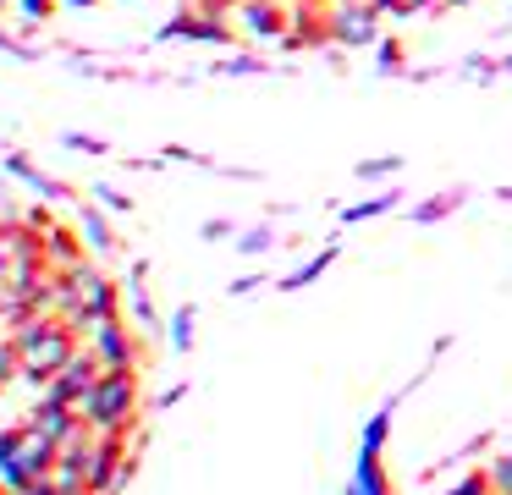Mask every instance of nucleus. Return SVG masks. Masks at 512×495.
Masks as SVG:
<instances>
[{
    "instance_id": "25",
    "label": "nucleus",
    "mask_w": 512,
    "mask_h": 495,
    "mask_svg": "<svg viewBox=\"0 0 512 495\" xmlns=\"http://www.w3.org/2000/svg\"><path fill=\"white\" fill-rule=\"evenodd\" d=\"M89 193H94V204H105L111 215H133V193H122V187H111V182H94Z\"/></svg>"
},
{
    "instance_id": "37",
    "label": "nucleus",
    "mask_w": 512,
    "mask_h": 495,
    "mask_svg": "<svg viewBox=\"0 0 512 495\" xmlns=\"http://www.w3.org/2000/svg\"><path fill=\"white\" fill-rule=\"evenodd\" d=\"M441 6H446V11H457V6H468V0H441Z\"/></svg>"
},
{
    "instance_id": "35",
    "label": "nucleus",
    "mask_w": 512,
    "mask_h": 495,
    "mask_svg": "<svg viewBox=\"0 0 512 495\" xmlns=\"http://www.w3.org/2000/svg\"><path fill=\"white\" fill-rule=\"evenodd\" d=\"M61 6H72V11H94L100 0H61Z\"/></svg>"
},
{
    "instance_id": "17",
    "label": "nucleus",
    "mask_w": 512,
    "mask_h": 495,
    "mask_svg": "<svg viewBox=\"0 0 512 495\" xmlns=\"http://www.w3.org/2000/svg\"><path fill=\"white\" fill-rule=\"evenodd\" d=\"M83 248H89V242H83V231H61V226L45 231V259H56L61 270H78Z\"/></svg>"
},
{
    "instance_id": "29",
    "label": "nucleus",
    "mask_w": 512,
    "mask_h": 495,
    "mask_svg": "<svg viewBox=\"0 0 512 495\" xmlns=\"http://www.w3.org/2000/svg\"><path fill=\"white\" fill-rule=\"evenodd\" d=\"M441 495H496V490H490V473H468V479H457L452 490H441Z\"/></svg>"
},
{
    "instance_id": "6",
    "label": "nucleus",
    "mask_w": 512,
    "mask_h": 495,
    "mask_svg": "<svg viewBox=\"0 0 512 495\" xmlns=\"http://www.w3.org/2000/svg\"><path fill=\"white\" fill-rule=\"evenodd\" d=\"M89 347H94V358H100L105 369H138V341H133V330L122 325V314L100 319V325L89 330Z\"/></svg>"
},
{
    "instance_id": "21",
    "label": "nucleus",
    "mask_w": 512,
    "mask_h": 495,
    "mask_svg": "<svg viewBox=\"0 0 512 495\" xmlns=\"http://www.w3.org/2000/svg\"><path fill=\"white\" fill-rule=\"evenodd\" d=\"M210 72H215V77H265V72H276V66L259 61V55H221Z\"/></svg>"
},
{
    "instance_id": "36",
    "label": "nucleus",
    "mask_w": 512,
    "mask_h": 495,
    "mask_svg": "<svg viewBox=\"0 0 512 495\" xmlns=\"http://www.w3.org/2000/svg\"><path fill=\"white\" fill-rule=\"evenodd\" d=\"M496 198H501V204H512V187H496Z\"/></svg>"
},
{
    "instance_id": "8",
    "label": "nucleus",
    "mask_w": 512,
    "mask_h": 495,
    "mask_svg": "<svg viewBox=\"0 0 512 495\" xmlns=\"http://www.w3.org/2000/svg\"><path fill=\"white\" fill-rule=\"evenodd\" d=\"M23 424H28V429H39V435H50V440H72V435L83 429V413H78L72 402H61L56 391H45L34 407H28Z\"/></svg>"
},
{
    "instance_id": "3",
    "label": "nucleus",
    "mask_w": 512,
    "mask_h": 495,
    "mask_svg": "<svg viewBox=\"0 0 512 495\" xmlns=\"http://www.w3.org/2000/svg\"><path fill=\"white\" fill-rule=\"evenodd\" d=\"M160 44L171 39H193V44H215V50H226L232 44V22L221 17V11H177L171 22H160L155 28Z\"/></svg>"
},
{
    "instance_id": "1",
    "label": "nucleus",
    "mask_w": 512,
    "mask_h": 495,
    "mask_svg": "<svg viewBox=\"0 0 512 495\" xmlns=\"http://www.w3.org/2000/svg\"><path fill=\"white\" fill-rule=\"evenodd\" d=\"M138 402H144V396H138V369H105L100 385L83 396L78 413L94 435H133Z\"/></svg>"
},
{
    "instance_id": "28",
    "label": "nucleus",
    "mask_w": 512,
    "mask_h": 495,
    "mask_svg": "<svg viewBox=\"0 0 512 495\" xmlns=\"http://www.w3.org/2000/svg\"><path fill=\"white\" fill-rule=\"evenodd\" d=\"M0 55H12V61H39V50L28 39H17V33L0 28Z\"/></svg>"
},
{
    "instance_id": "7",
    "label": "nucleus",
    "mask_w": 512,
    "mask_h": 495,
    "mask_svg": "<svg viewBox=\"0 0 512 495\" xmlns=\"http://www.w3.org/2000/svg\"><path fill=\"white\" fill-rule=\"evenodd\" d=\"M122 286L111 281V275H100V270H83V319H78V336L83 330H94L100 319H116L122 314Z\"/></svg>"
},
{
    "instance_id": "16",
    "label": "nucleus",
    "mask_w": 512,
    "mask_h": 495,
    "mask_svg": "<svg viewBox=\"0 0 512 495\" xmlns=\"http://www.w3.org/2000/svg\"><path fill=\"white\" fill-rule=\"evenodd\" d=\"M397 204H402V193H397V187H386V193H375V198H358V204H342L336 215H342V226H364V220L391 215Z\"/></svg>"
},
{
    "instance_id": "19",
    "label": "nucleus",
    "mask_w": 512,
    "mask_h": 495,
    "mask_svg": "<svg viewBox=\"0 0 512 495\" xmlns=\"http://www.w3.org/2000/svg\"><path fill=\"white\" fill-rule=\"evenodd\" d=\"M193 325H199V308L177 303V314H171V325H166V341H171L177 358H188V352H193Z\"/></svg>"
},
{
    "instance_id": "20",
    "label": "nucleus",
    "mask_w": 512,
    "mask_h": 495,
    "mask_svg": "<svg viewBox=\"0 0 512 495\" xmlns=\"http://www.w3.org/2000/svg\"><path fill=\"white\" fill-rule=\"evenodd\" d=\"M270 248H276V226H270V220L237 231V253H243V259H265Z\"/></svg>"
},
{
    "instance_id": "4",
    "label": "nucleus",
    "mask_w": 512,
    "mask_h": 495,
    "mask_svg": "<svg viewBox=\"0 0 512 495\" xmlns=\"http://www.w3.org/2000/svg\"><path fill=\"white\" fill-rule=\"evenodd\" d=\"M100 374H105V363L94 358V347H78V352H72V358L56 369V380H50V391H56L61 402L83 407V396H89L94 385H100Z\"/></svg>"
},
{
    "instance_id": "22",
    "label": "nucleus",
    "mask_w": 512,
    "mask_h": 495,
    "mask_svg": "<svg viewBox=\"0 0 512 495\" xmlns=\"http://www.w3.org/2000/svg\"><path fill=\"white\" fill-rule=\"evenodd\" d=\"M402 66H408L402 39H386V33H380V39H375V72L380 77H402Z\"/></svg>"
},
{
    "instance_id": "9",
    "label": "nucleus",
    "mask_w": 512,
    "mask_h": 495,
    "mask_svg": "<svg viewBox=\"0 0 512 495\" xmlns=\"http://www.w3.org/2000/svg\"><path fill=\"white\" fill-rule=\"evenodd\" d=\"M0 171H6V176H17V182H23L28 193L50 198V204H72V198H78V187H67V182H61V176L39 171V165L28 160L23 149H12V154H6V160H0Z\"/></svg>"
},
{
    "instance_id": "27",
    "label": "nucleus",
    "mask_w": 512,
    "mask_h": 495,
    "mask_svg": "<svg viewBox=\"0 0 512 495\" xmlns=\"http://www.w3.org/2000/svg\"><path fill=\"white\" fill-rule=\"evenodd\" d=\"M490 490H496V495H512V451H501V457L490 462Z\"/></svg>"
},
{
    "instance_id": "5",
    "label": "nucleus",
    "mask_w": 512,
    "mask_h": 495,
    "mask_svg": "<svg viewBox=\"0 0 512 495\" xmlns=\"http://www.w3.org/2000/svg\"><path fill=\"white\" fill-rule=\"evenodd\" d=\"M237 28L254 44H281L292 22H287V6H281V0H237Z\"/></svg>"
},
{
    "instance_id": "12",
    "label": "nucleus",
    "mask_w": 512,
    "mask_h": 495,
    "mask_svg": "<svg viewBox=\"0 0 512 495\" xmlns=\"http://www.w3.org/2000/svg\"><path fill=\"white\" fill-rule=\"evenodd\" d=\"M56 457H61V440L39 435V429H28V435H23V468H28V479H50V473H56Z\"/></svg>"
},
{
    "instance_id": "34",
    "label": "nucleus",
    "mask_w": 512,
    "mask_h": 495,
    "mask_svg": "<svg viewBox=\"0 0 512 495\" xmlns=\"http://www.w3.org/2000/svg\"><path fill=\"white\" fill-rule=\"evenodd\" d=\"M17 495H61V490H56V479H34V484H23Z\"/></svg>"
},
{
    "instance_id": "15",
    "label": "nucleus",
    "mask_w": 512,
    "mask_h": 495,
    "mask_svg": "<svg viewBox=\"0 0 512 495\" xmlns=\"http://www.w3.org/2000/svg\"><path fill=\"white\" fill-rule=\"evenodd\" d=\"M336 259H342V248L331 242V248H320L314 259H303L298 270H287V275H281V281H276V292H303V286H314V281H320V275L331 270Z\"/></svg>"
},
{
    "instance_id": "11",
    "label": "nucleus",
    "mask_w": 512,
    "mask_h": 495,
    "mask_svg": "<svg viewBox=\"0 0 512 495\" xmlns=\"http://www.w3.org/2000/svg\"><path fill=\"white\" fill-rule=\"evenodd\" d=\"M397 407H402V391L391 396L380 413H369L364 418V429H358V451H380L386 457V446H391V424H397Z\"/></svg>"
},
{
    "instance_id": "18",
    "label": "nucleus",
    "mask_w": 512,
    "mask_h": 495,
    "mask_svg": "<svg viewBox=\"0 0 512 495\" xmlns=\"http://www.w3.org/2000/svg\"><path fill=\"white\" fill-rule=\"evenodd\" d=\"M144 275H149V264L138 259V264H133V281H127L122 292H127V308H133V319H138V325H144V330H155V325H160V314H155V297H149Z\"/></svg>"
},
{
    "instance_id": "10",
    "label": "nucleus",
    "mask_w": 512,
    "mask_h": 495,
    "mask_svg": "<svg viewBox=\"0 0 512 495\" xmlns=\"http://www.w3.org/2000/svg\"><path fill=\"white\" fill-rule=\"evenodd\" d=\"M342 495H397V484H391V473H386V462H380V451H358L353 484H347Z\"/></svg>"
},
{
    "instance_id": "38",
    "label": "nucleus",
    "mask_w": 512,
    "mask_h": 495,
    "mask_svg": "<svg viewBox=\"0 0 512 495\" xmlns=\"http://www.w3.org/2000/svg\"><path fill=\"white\" fill-rule=\"evenodd\" d=\"M0 6H12V0H0Z\"/></svg>"
},
{
    "instance_id": "26",
    "label": "nucleus",
    "mask_w": 512,
    "mask_h": 495,
    "mask_svg": "<svg viewBox=\"0 0 512 495\" xmlns=\"http://www.w3.org/2000/svg\"><path fill=\"white\" fill-rule=\"evenodd\" d=\"M61 149H72V154H94V160H105V154H111V143L94 138V132H61Z\"/></svg>"
},
{
    "instance_id": "13",
    "label": "nucleus",
    "mask_w": 512,
    "mask_h": 495,
    "mask_svg": "<svg viewBox=\"0 0 512 495\" xmlns=\"http://www.w3.org/2000/svg\"><path fill=\"white\" fill-rule=\"evenodd\" d=\"M78 231H83V242H89V253H116L122 248L116 231H111V220H105V204H83L78 209Z\"/></svg>"
},
{
    "instance_id": "2",
    "label": "nucleus",
    "mask_w": 512,
    "mask_h": 495,
    "mask_svg": "<svg viewBox=\"0 0 512 495\" xmlns=\"http://www.w3.org/2000/svg\"><path fill=\"white\" fill-rule=\"evenodd\" d=\"M325 28H331V44H342V50H375L380 11L369 6V0H336V6L325 11Z\"/></svg>"
},
{
    "instance_id": "14",
    "label": "nucleus",
    "mask_w": 512,
    "mask_h": 495,
    "mask_svg": "<svg viewBox=\"0 0 512 495\" xmlns=\"http://www.w3.org/2000/svg\"><path fill=\"white\" fill-rule=\"evenodd\" d=\"M463 204H468V187H446V193H435V198H424V204H413L408 220H413V226H435V220H452Z\"/></svg>"
},
{
    "instance_id": "31",
    "label": "nucleus",
    "mask_w": 512,
    "mask_h": 495,
    "mask_svg": "<svg viewBox=\"0 0 512 495\" xmlns=\"http://www.w3.org/2000/svg\"><path fill=\"white\" fill-rule=\"evenodd\" d=\"M12 231H6V226H0V286H6V281H12Z\"/></svg>"
},
{
    "instance_id": "30",
    "label": "nucleus",
    "mask_w": 512,
    "mask_h": 495,
    "mask_svg": "<svg viewBox=\"0 0 512 495\" xmlns=\"http://www.w3.org/2000/svg\"><path fill=\"white\" fill-rule=\"evenodd\" d=\"M259 286H265V275H259V270H248V275H237V281L226 286V297H254Z\"/></svg>"
},
{
    "instance_id": "33",
    "label": "nucleus",
    "mask_w": 512,
    "mask_h": 495,
    "mask_svg": "<svg viewBox=\"0 0 512 495\" xmlns=\"http://www.w3.org/2000/svg\"><path fill=\"white\" fill-rule=\"evenodd\" d=\"M182 396H188V385H171V391H160V402H155V413H166V407H177Z\"/></svg>"
},
{
    "instance_id": "24",
    "label": "nucleus",
    "mask_w": 512,
    "mask_h": 495,
    "mask_svg": "<svg viewBox=\"0 0 512 495\" xmlns=\"http://www.w3.org/2000/svg\"><path fill=\"white\" fill-rule=\"evenodd\" d=\"M402 171V154H375V160H358L353 176L358 182H380V176H397Z\"/></svg>"
},
{
    "instance_id": "32",
    "label": "nucleus",
    "mask_w": 512,
    "mask_h": 495,
    "mask_svg": "<svg viewBox=\"0 0 512 495\" xmlns=\"http://www.w3.org/2000/svg\"><path fill=\"white\" fill-rule=\"evenodd\" d=\"M199 237H204V242H221V237H237V226H232V220H204Z\"/></svg>"
},
{
    "instance_id": "23",
    "label": "nucleus",
    "mask_w": 512,
    "mask_h": 495,
    "mask_svg": "<svg viewBox=\"0 0 512 495\" xmlns=\"http://www.w3.org/2000/svg\"><path fill=\"white\" fill-rule=\"evenodd\" d=\"M17 6V22H23V33H34V28H45L50 22V11L61 6V0H12Z\"/></svg>"
}]
</instances>
